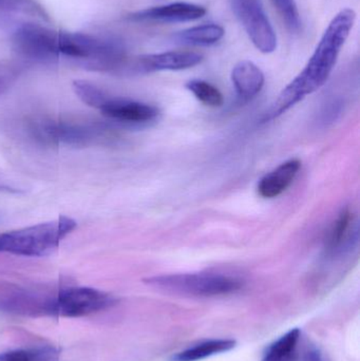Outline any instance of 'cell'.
I'll return each instance as SVG.
<instances>
[{
  "instance_id": "18",
  "label": "cell",
  "mask_w": 360,
  "mask_h": 361,
  "mask_svg": "<svg viewBox=\"0 0 360 361\" xmlns=\"http://www.w3.org/2000/svg\"><path fill=\"white\" fill-rule=\"evenodd\" d=\"M0 361H59L58 351L44 345L29 350H14L0 354Z\"/></svg>"
},
{
  "instance_id": "1",
  "label": "cell",
  "mask_w": 360,
  "mask_h": 361,
  "mask_svg": "<svg viewBox=\"0 0 360 361\" xmlns=\"http://www.w3.org/2000/svg\"><path fill=\"white\" fill-rule=\"evenodd\" d=\"M356 20L353 8H344L332 19L304 69L281 91L263 122H270L318 90L331 75L342 47Z\"/></svg>"
},
{
  "instance_id": "17",
  "label": "cell",
  "mask_w": 360,
  "mask_h": 361,
  "mask_svg": "<svg viewBox=\"0 0 360 361\" xmlns=\"http://www.w3.org/2000/svg\"><path fill=\"white\" fill-rule=\"evenodd\" d=\"M0 11L32 17L40 23H51L48 11L38 0H0Z\"/></svg>"
},
{
  "instance_id": "20",
  "label": "cell",
  "mask_w": 360,
  "mask_h": 361,
  "mask_svg": "<svg viewBox=\"0 0 360 361\" xmlns=\"http://www.w3.org/2000/svg\"><path fill=\"white\" fill-rule=\"evenodd\" d=\"M272 2L283 17L287 29L291 32L298 31L302 27V21L295 0H272Z\"/></svg>"
},
{
  "instance_id": "14",
  "label": "cell",
  "mask_w": 360,
  "mask_h": 361,
  "mask_svg": "<svg viewBox=\"0 0 360 361\" xmlns=\"http://www.w3.org/2000/svg\"><path fill=\"white\" fill-rule=\"evenodd\" d=\"M354 225L355 216L352 210L350 208L342 209L328 233L325 240L328 254L335 255L342 252V247L351 241L353 231H356Z\"/></svg>"
},
{
  "instance_id": "2",
  "label": "cell",
  "mask_w": 360,
  "mask_h": 361,
  "mask_svg": "<svg viewBox=\"0 0 360 361\" xmlns=\"http://www.w3.org/2000/svg\"><path fill=\"white\" fill-rule=\"evenodd\" d=\"M118 125L85 118H38L27 124L34 141L46 146L91 147L112 143L118 137Z\"/></svg>"
},
{
  "instance_id": "10",
  "label": "cell",
  "mask_w": 360,
  "mask_h": 361,
  "mask_svg": "<svg viewBox=\"0 0 360 361\" xmlns=\"http://www.w3.org/2000/svg\"><path fill=\"white\" fill-rule=\"evenodd\" d=\"M206 14V8L187 2H175L154 6L131 13L126 17L130 21H158V23H187L198 20Z\"/></svg>"
},
{
  "instance_id": "13",
  "label": "cell",
  "mask_w": 360,
  "mask_h": 361,
  "mask_svg": "<svg viewBox=\"0 0 360 361\" xmlns=\"http://www.w3.org/2000/svg\"><path fill=\"white\" fill-rule=\"evenodd\" d=\"M302 348V331L292 329L266 348L261 361H300Z\"/></svg>"
},
{
  "instance_id": "16",
  "label": "cell",
  "mask_w": 360,
  "mask_h": 361,
  "mask_svg": "<svg viewBox=\"0 0 360 361\" xmlns=\"http://www.w3.org/2000/svg\"><path fill=\"white\" fill-rule=\"evenodd\" d=\"M225 31L223 27L215 23L197 25L184 30L175 35V39L183 44H196V46H209L222 39Z\"/></svg>"
},
{
  "instance_id": "15",
  "label": "cell",
  "mask_w": 360,
  "mask_h": 361,
  "mask_svg": "<svg viewBox=\"0 0 360 361\" xmlns=\"http://www.w3.org/2000/svg\"><path fill=\"white\" fill-rule=\"evenodd\" d=\"M237 345L234 339H209L201 341L197 345H192L187 349L182 350L171 356L170 361H200L232 351Z\"/></svg>"
},
{
  "instance_id": "4",
  "label": "cell",
  "mask_w": 360,
  "mask_h": 361,
  "mask_svg": "<svg viewBox=\"0 0 360 361\" xmlns=\"http://www.w3.org/2000/svg\"><path fill=\"white\" fill-rule=\"evenodd\" d=\"M74 93L89 107L99 110L106 120L118 126H142L154 122L160 111L158 108L142 102L114 97L88 80H74Z\"/></svg>"
},
{
  "instance_id": "6",
  "label": "cell",
  "mask_w": 360,
  "mask_h": 361,
  "mask_svg": "<svg viewBox=\"0 0 360 361\" xmlns=\"http://www.w3.org/2000/svg\"><path fill=\"white\" fill-rule=\"evenodd\" d=\"M146 284L188 297H218L234 294L243 288V280L220 273H184L154 276L144 280Z\"/></svg>"
},
{
  "instance_id": "11",
  "label": "cell",
  "mask_w": 360,
  "mask_h": 361,
  "mask_svg": "<svg viewBox=\"0 0 360 361\" xmlns=\"http://www.w3.org/2000/svg\"><path fill=\"white\" fill-rule=\"evenodd\" d=\"M302 162L292 159L264 176L258 184V193L264 199H274L283 195L297 177Z\"/></svg>"
},
{
  "instance_id": "8",
  "label": "cell",
  "mask_w": 360,
  "mask_h": 361,
  "mask_svg": "<svg viewBox=\"0 0 360 361\" xmlns=\"http://www.w3.org/2000/svg\"><path fill=\"white\" fill-rule=\"evenodd\" d=\"M232 10L254 46L264 54L274 52L277 36L260 0H230Z\"/></svg>"
},
{
  "instance_id": "21",
  "label": "cell",
  "mask_w": 360,
  "mask_h": 361,
  "mask_svg": "<svg viewBox=\"0 0 360 361\" xmlns=\"http://www.w3.org/2000/svg\"><path fill=\"white\" fill-rule=\"evenodd\" d=\"M20 61H0V97L16 82L23 70Z\"/></svg>"
},
{
  "instance_id": "19",
  "label": "cell",
  "mask_w": 360,
  "mask_h": 361,
  "mask_svg": "<svg viewBox=\"0 0 360 361\" xmlns=\"http://www.w3.org/2000/svg\"><path fill=\"white\" fill-rule=\"evenodd\" d=\"M186 88L205 106L217 108L223 105V94L217 87L213 86L211 82L201 80H190L186 84Z\"/></svg>"
},
{
  "instance_id": "9",
  "label": "cell",
  "mask_w": 360,
  "mask_h": 361,
  "mask_svg": "<svg viewBox=\"0 0 360 361\" xmlns=\"http://www.w3.org/2000/svg\"><path fill=\"white\" fill-rule=\"evenodd\" d=\"M203 56L192 51H169L156 54L130 57L126 76L151 73L156 71H179L202 63Z\"/></svg>"
},
{
  "instance_id": "23",
  "label": "cell",
  "mask_w": 360,
  "mask_h": 361,
  "mask_svg": "<svg viewBox=\"0 0 360 361\" xmlns=\"http://www.w3.org/2000/svg\"><path fill=\"white\" fill-rule=\"evenodd\" d=\"M0 192H19V189L11 186V185L4 184L0 182Z\"/></svg>"
},
{
  "instance_id": "22",
  "label": "cell",
  "mask_w": 360,
  "mask_h": 361,
  "mask_svg": "<svg viewBox=\"0 0 360 361\" xmlns=\"http://www.w3.org/2000/svg\"><path fill=\"white\" fill-rule=\"evenodd\" d=\"M300 361H325V356L318 348L306 343H304V348H302Z\"/></svg>"
},
{
  "instance_id": "7",
  "label": "cell",
  "mask_w": 360,
  "mask_h": 361,
  "mask_svg": "<svg viewBox=\"0 0 360 361\" xmlns=\"http://www.w3.org/2000/svg\"><path fill=\"white\" fill-rule=\"evenodd\" d=\"M13 52L20 59L34 63H53L57 53V30L44 23H30L19 25L11 36Z\"/></svg>"
},
{
  "instance_id": "5",
  "label": "cell",
  "mask_w": 360,
  "mask_h": 361,
  "mask_svg": "<svg viewBox=\"0 0 360 361\" xmlns=\"http://www.w3.org/2000/svg\"><path fill=\"white\" fill-rule=\"evenodd\" d=\"M77 226L73 219L61 216L54 221L0 233V252L42 257L58 247Z\"/></svg>"
},
{
  "instance_id": "3",
  "label": "cell",
  "mask_w": 360,
  "mask_h": 361,
  "mask_svg": "<svg viewBox=\"0 0 360 361\" xmlns=\"http://www.w3.org/2000/svg\"><path fill=\"white\" fill-rule=\"evenodd\" d=\"M116 302L112 295L103 290L77 286L63 288L46 297L17 294L15 310L55 317L78 318L104 311Z\"/></svg>"
},
{
  "instance_id": "12",
  "label": "cell",
  "mask_w": 360,
  "mask_h": 361,
  "mask_svg": "<svg viewBox=\"0 0 360 361\" xmlns=\"http://www.w3.org/2000/svg\"><path fill=\"white\" fill-rule=\"evenodd\" d=\"M232 82L239 99L249 101L260 93L266 78L263 72L253 61H242L232 69Z\"/></svg>"
}]
</instances>
